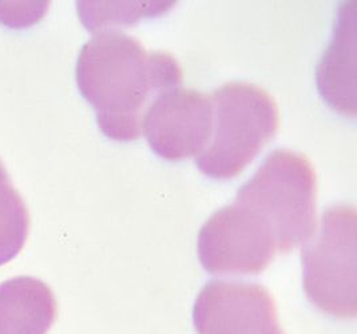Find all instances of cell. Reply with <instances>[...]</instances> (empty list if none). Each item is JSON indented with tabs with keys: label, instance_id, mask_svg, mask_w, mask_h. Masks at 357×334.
Segmentation results:
<instances>
[{
	"label": "cell",
	"instance_id": "cell-8",
	"mask_svg": "<svg viewBox=\"0 0 357 334\" xmlns=\"http://www.w3.org/2000/svg\"><path fill=\"white\" fill-rule=\"evenodd\" d=\"M317 84L325 100L337 112L355 116L356 106V3L341 8L332 43L317 67Z\"/></svg>",
	"mask_w": 357,
	"mask_h": 334
},
{
	"label": "cell",
	"instance_id": "cell-10",
	"mask_svg": "<svg viewBox=\"0 0 357 334\" xmlns=\"http://www.w3.org/2000/svg\"><path fill=\"white\" fill-rule=\"evenodd\" d=\"M29 231V210L0 163V266L19 255Z\"/></svg>",
	"mask_w": 357,
	"mask_h": 334
},
{
	"label": "cell",
	"instance_id": "cell-3",
	"mask_svg": "<svg viewBox=\"0 0 357 334\" xmlns=\"http://www.w3.org/2000/svg\"><path fill=\"white\" fill-rule=\"evenodd\" d=\"M213 131L195 157L204 174L229 179L244 172L280 128V110L265 89L248 82H229L211 94Z\"/></svg>",
	"mask_w": 357,
	"mask_h": 334
},
{
	"label": "cell",
	"instance_id": "cell-9",
	"mask_svg": "<svg viewBox=\"0 0 357 334\" xmlns=\"http://www.w3.org/2000/svg\"><path fill=\"white\" fill-rule=\"evenodd\" d=\"M58 303L43 281L23 275L0 285V334H47Z\"/></svg>",
	"mask_w": 357,
	"mask_h": 334
},
{
	"label": "cell",
	"instance_id": "cell-4",
	"mask_svg": "<svg viewBox=\"0 0 357 334\" xmlns=\"http://www.w3.org/2000/svg\"><path fill=\"white\" fill-rule=\"evenodd\" d=\"M357 213L351 205L326 208L303 245L304 290L321 312L336 319L357 314Z\"/></svg>",
	"mask_w": 357,
	"mask_h": 334
},
{
	"label": "cell",
	"instance_id": "cell-7",
	"mask_svg": "<svg viewBox=\"0 0 357 334\" xmlns=\"http://www.w3.org/2000/svg\"><path fill=\"white\" fill-rule=\"evenodd\" d=\"M193 319L198 334H285L272 294L257 284L205 285L195 300Z\"/></svg>",
	"mask_w": 357,
	"mask_h": 334
},
{
	"label": "cell",
	"instance_id": "cell-6",
	"mask_svg": "<svg viewBox=\"0 0 357 334\" xmlns=\"http://www.w3.org/2000/svg\"><path fill=\"white\" fill-rule=\"evenodd\" d=\"M211 131V96L183 87L158 96L147 109L142 123L150 147L169 160L197 157L209 144Z\"/></svg>",
	"mask_w": 357,
	"mask_h": 334
},
{
	"label": "cell",
	"instance_id": "cell-11",
	"mask_svg": "<svg viewBox=\"0 0 357 334\" xmlns=\"http://www.w3.org/2000/svg\"><path fill=\"white\" fill-rule=\"evenodd\" d=\"M173 6L174 1H81L78 13L89 30L99 32L130 26L141 17L161 15Z\"/></svg>",
	"mask_w": 357,
	"mask_h": 334
},
{
	"label": "cell",
	"instance_id": "cell-5",
	"mask_svg": "<svg viewBox=\"0 0 357 334\" xmlns=\"http://www.w3.org/2000/svg\"><path fill=\"white\" fill-rule=\"evenodd\" d=\"M268 226L234 202L215 211L198 234V255L213 274H259L276 255Z\"/></svg>",
	"mask_w": 357,
	"mask_h": 334
},
{
	"label": "cell",
	"instance_id": "cell-1",
	"mask_svg": "<svg viewBox=\"0 0 357 334\" xmlns=\"http://www.w3.org/2000/svg\"><path fill=\"white\" fill-rule=\"evenodd\" d=\"M182 78V67L170 52L147 51L139 40L116 30L96 32L77 62L78 87L96 109L99 128L121 142L142 135L150 105L179 87Z\"/></svg>",
	"mask_w": 357,
	"mask_h": 334
},
{
	"label": "cell",
	"instance_id": "cell-2",
	"mask_svg": "<svg viewBox=\"0 0 357 334\" xmlns=\"http://www.w3.org/2000/svg\"><path fill=\"white\" fill-rule=\"evenodd\" d=\"M317 176L312 162L292 150H276L238 190L234 202L253 211L275 239L277 253L303 246L316 230Z\"/></svg>",
	"mask_w": 357,
	"mask_h": 334
},
{
	"label": "cell",
	"instance_id": "cell-12",
	"mask_svg": "<svg viewBox=\"0 0 357 334\" xmlns=\"http://www.w3.org/2000/svg\"><path fill=\"white\" fill-rule=\"evenodd\" d=\"M0 163H1V162H0Z\"/></svg>",
	"mask_w": 357,
	"mask_h": 334
}]
</instances>
